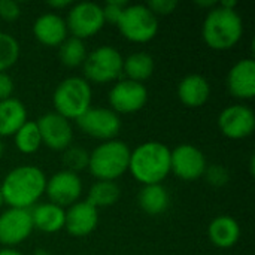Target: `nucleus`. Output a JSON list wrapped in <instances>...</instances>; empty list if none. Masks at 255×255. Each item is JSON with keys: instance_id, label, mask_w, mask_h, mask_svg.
<instances>
[{"instance_id": "31", "label": "nucleus", "mask_w": 255, "mask_h": 255, "mask_svg": "<svg viewBox=\"0 0 255 255\" xmlns=\"http://www.w3.org/2000/svg\"><path fill=\"white\" fill-rule=\"evenodd\" d=\"M128 3L126 0H109L105 3V6H102L103 9V18H105V24L111 22L114 25H117V22L121 18V13L124 10V7Z\"/></svg>"}, {"instance_id": "10", "label": "nucleus", "mask_w": 255, "mask_h": 255, "mask_svg": "<svg viewBox=\"0 0 255 255\" xmlns=\"http://www.w3.org/2000/svg\"><path fill=\"white\" fill-rule=\"evenodd\" d=\"M205 154L190 143H182L170 151V172L182 181H196L203 176L206 170Z\"/></svg>"}, {"instance_id": "28", "label": "nucleus", "mask_w": 255, "mask_h": 255, "mask_svg": "<svg viewBox=\"0 0 255 255\" xmlns=\"http://www.w3.org/2000/svg\"><path fill=\"white\" fill-rule=\"evenodd\" d=\"M19 58L18 40L4 31H0V72L10 69Z\"/></svg>"}, {"instance_id": "20", "label": "nucleus", "mask_w": 255, "mask_h": 255, "mask_svg": "<svg viewBox=\"0 0 255 255\" xmlns=\"http://www.w3.org/2000/svg\"><path fill=\"white\" fill-rule=\"evenodd\" d=\"M30 215L33 229L40 230L43 233H57L64 229L66 211L51 202L36 205L30 211Z\"/></svg>"}, {"instance_id": "33", "label": "nucleus", "mask_w": 255, "mask_h": 255, "mask_svg": "<svg viewBox=\"0 0 255 255\" xmlns=\"http://www.w3.org/2000/svg\"><path fill=\"white\" fill-rule=\"evenodd\" d=\"M21 15V7L15 0H0V18L4 21H15Z\"/></svg>"}, {"instance_id": "30", "label": "nucleus", "mask_w": 255, "mask_h": 255, "mask_svg": "<svg viewBox=\"0 0 255 255\" xmlns=\"http://www.w3.org/2000/svg\"><path fill=\"white\" fill-rule=\"evenodd\" d=\"M203 176H205L206 182H209L212 187H224L230 179L229 170L224 166H220V164L208 166Z\"/></svg>"}, {"instance_id": "15", "label": "nucleus", "mask_w": 255, "mask_h": 255, "mask_svg": "<svg viewBox=\"0 0 255 255\" xmlns=\"http://www.w3.org/2000/svg\"><path fill=\"white\" fill-rule=\"evenodd\" d=\"M218 127L229 139H245L255 128L254 111L247 105L227 106L218 117Z\"/></svg>"}, {"instance_id": "34", "label": "nucleus", "mask_w": 255, "mask_h": 255, "mask_svg": "<svg viewBox=\"0 0 255 255\" xmlns=\"http://www.w3.org/2000/svg\"><path fill=\"white\" fill-rule=\"evenodd\" d=\"M13 79L6 72H0V102L10 99L13 94Z\"/></svg>"}, {"instance_id": "13", "label": "nucleus", "mask_w": 255, "mask_h": 255, "mask_svg": "<svg viewBox=\"0 0 255 255\" xmlns=\"http://www.w3.org/2000/svg\"><path fill=\"white\" fill-rule=\"evenodd\" d=\"M42 143L54 151H64L73 140V128L70 121L57 112H48L37 121Z\"/></svg>"}, {"instance_id": "37", "label": "nucleus", "mask_w": 255, "mask_h": 255, "mask_svg": "<svg viewBox=\"0 0 255 255\" xmlns=\"http://www.w3.org/2000/svg\"><path fill=\"white\" fill-rule=\"evenodd\" d=\"M0 255H22L21 253H18L16 250L13 248H3L0 250Z\"/></svg>"}, {"instance_id": "14", "label": "nucleus", "mask_w": 255, "mask_h": 255, "mask_svg": "<svg viewBox=\"0 0 255 255\" xmlns=\"http://www.w3.org/2000/svg\"><path fill=\"white\" fill-rule=\"evenodd\" d=\"M45 193L51 203L60 208H69L78 202L82 194V181L78 173L69 170H60L46 179Z\"/></svg>"}, {"instance_id": "18", "label": "nucleus", "mask_w": 255, "mask_h": 255, "mask_svg": "<svg viewBox=\"0 0 255 255\" xmlns=\"http://www.w3.org/2000/svg\"><path fill=\"white\" fill-rule=\"evenodd\" d=\"M66 21L58 13H43L36 18L33 24V34L37 42L45 46H60L67 36Z\"/></svg>"}, {"instance_id": "6", "label": "nucleus", "mask_w": 255, "mask_h": 255, "mask_svg": "<svg viewBox=\"0 0 255 255\" xmlns=\"http://www.w3.org/2000/svg\"><path fill=\"white\" fill-rule=\"evenodd\" d=\"M124 58L121 52L109 45H103L87 54L82 64L84 79L94 84H109L121 78Z\"/></svg>"}, {"instance_id": "8", "label": "nucleus", "mask_w": 255, "mask_h": 255, "mask_svg": "<svg viewBox=\"0 0 255 255\" xmlns=\"http://www.w3.org/2000/svg\"><path fill=\"white\" fill-rule=\"evenodd\" d=\"M66 25L67 31H70L73 37H78L81 40L91 37L105 25L103 9L94 1L75 3L67 13Z\"/></svg>"}, {"instance_id": "1", "label": "nucleus", "mask_w": 255, "mask_h": 255, "mask_svg": "<svg viewBox=\"0 0 255 255\" xmlns=\"http://www.w3.org/2000/svg\"><path fill=\"white\" fill-rule=\"evenodd\" d=\"M46 176L31 164H24L12 169L3 179L0 191L3 202L9 208L30 209L45 193Z\"/></svg>"}, {"instance_id": "7", "label": "nucleus", "mask_w": 255, "mask_h": 255, "mask_svg": "<svg viewBox=\"0 0 255 255\" xmlns=\"http://www.w3.org/2000/svg\"><path fill=\"white\" fill-rule=\"evenodd\" d=\"M117 27L127 40L146 43L158 33V18L146 4H127L117 22Z\"/></svg>"}, {"instance_id": "25", "label": "nucleus", "mask_w": 255, "mask_h": 255, "mask_svg": "<svg viewBox=\"0 0 255 255\" xmlns=\"http://www.w3.org/2000/svg\"><path fill=\"white\" fill-rule=\"evenodd\" d=\"M120 187L115 181H97L88 191L87 202L93 205L96 209L112 206L120 199Z\"/></svg>"}, {"instance_id": "32", "label": "nucleus", "mask_w": 255, "mask_h": 255, "mask_svg": "<svg viewBox=\"0 0 255 255\" xmlns=\"http://www.w3.org/2000/svg\"><path fill=\"white\" fill-rule=\"evenodd\" d=\"M148 9L158 18V15H170L176 10L178 1L176 0H151L146 3Z\"/></svg>"}, {"instance_id": "12", "label": "nucleus", "mask_w": 255, "mask_h": 255, "mask_svg": "<svg viewBox=\"0 0 255 255\" xmlns=\"http://www.w3.org/2000/svg\"><path fill=\"white\" fill-rule=\"evenodd\" d=\"M33 230L30 209L9 208L0 215V244L6 248L22 244Z\"/></svg>"}, {"instance_id": "21", "label": "nucleus", "mask_w": 255, "mask_h": 255, "mask_svg": "<svg viewBox=\"0 0 255 255\" xmlns=\"http://www.w3.org/2000/svg\"><path fill=\"white\" fill-rule=\"evenodd\" d=\"M208 236L217 248H232L241 238V227L235 218L229 215H220L209 224Z\"/></svg>"}, {"instance_id": "2", "label": "nucleus", "mask_w": 255, "mask_h": 255, "mask_svg": "<svg viewBox=\"0 0 255 255\" xmlns=\"http://www.w3.org/2000/svg\"><path fill=\"white\" fill-rule=\"evenodd\" d=\"M128 172L143 185L161 184L170 173V148L155 140L140 143L130 152Z\"/></svg>"}, {"instance_id": "5", "label": "nucleus", "mask_w": 255, "mask_h": 255, "mask_svg": "<svg viewBox=\"0 0 255 255\" xmlns=\"http://www.w3.org/2000/svg\"><path fill=\"white\" fill-rule=\"evenodd\" d=\"M91 85L81 76H69L57 85L52 103L55 112L66 120H78L91 108Z\"/></svg>"}, {"instance_id": "17", "label": "nucleus", "mask_w": 255, "mask_h": 255, "mask_svg": "<svg viewBox=\"0 0 255 255\" xmlns=\"http://www.w3.org/2000/svg\"><path fill=\"white\" fill-rule=\"evenodd\" d=\"M227 90L241 100H250L255 96V61L253 58L239 60L227 75Z\"/></svg>"}, {"instance_id": "22", "label": "nucleus", "mask_w": 255, "mask_h": 255, "mask_svg": "<svg viewBox=\"0 0 255 255\" xmlns=\"http://www.w3.org/2000/svg\"><path fill=\"white\" fill-rule=\"evenodd\" d=\"M27 121V109L15 97L0 102V137L13 136Z\"/></svg>"}, {"instance_id": "26", "label": "nucleus", "mask_w": 255, "mask_h": 255, "mask_svg": "<svg viewBox=\"0 0 255 255\" xmlns=\"http://www.w3.org/2000/svg\"><path fill=\"white\" fill-rule=\"evenodd\" d=\"M58 57L63 66L66 67H78L82 66L87 58V48L84 40L78 37H67L60 46H58Z\"/></svg>"}, {"instance_id": "24", "label": "nucleus", "mask_w": 255, "mask_h": 255, "mask_svg": "<svg viewBox=\"0 0 255 255\" xmlns=\"http://www.w3.org/2000/svg\"><path fill=\"white\" fill-rule=\"evenodd\" d=\"M123 73L127 79L143 84L154 73V58L148 52H133L124 60Z\"/></svg>"}, {"instance_id": "16", "label": "nucleus", "mask_w": 255, "mask_h": 255, "mask_svg": "<svg viewBox=\"0 0 255 255\" xmlns=\"http://www.w3.org/2000/svg\"><path fill=\"white\" fill-rule=\"evenodd\" d=\"M99 224V209L87 200L76 202L66 211L64 229L73 238H84L91 235Z\"/></svg>"}, {"instance_id": "38", "label": "nucleus", "mask_w": 255, "mask_h": 255, "mask_svg": "<svg viewBox=\"0 0 255 255\" xmlns=\"http://www.w3.org/2000/svg\"><path fill=\"white\" fill-rule=\"evenodd\" d=\"M3 152H4V143H3L1 139H0V158H1V155H3Z\"/></svg>"}, {"instance_id": "19", "label": "nucleus", "mask_w": 255, "mask_h": 255, "mask_svg": "<svg viewBox=\"0 0 255 255\" xmlns=\"http://www.w3.org/2000/svg\"><path fill=\"white\" fill-rule=\"evenodd\" d=\"M211 96V85L202 75L191 73L181 79L178 84V97L188 108L203 106Z\"/></svg>"}, {"instance_id": "36", "label": "nucleus", "mask_w": 255, "mask_h": 255, "mask_svg": "<svg viewBox=\"0 0 255 255\" xmlns=\"http://www.w3.org/2000/svg\"><path fill=\"white\" fill-rule=\"evenodd\" d=\"M196 4L203 6V7H209V10H211V9H212V7H215L218 3H217V1H214V0H211V1H196Z\"/></svg>"}, {"instance_id": "39", "label": "nucleus", "mask_w": 255, "mask_h": 255, "mask_svg": "<svg viewBox=\"0 0 255 255\" xmlns=\"http://www.w3.org/2000/svg\"><path fill=\"white\" fill-rule=\"evenodd\" d=\"M3 203H4V202H3V196H1V191H0V208L3 206Z\"/></svg>"}, {"instance_id": "35", "label": "nucleus", "mask_w": 255, "mask_h": 255, "mask_svg": "<svg viewBox=\"0 0 255 255\" xmlns=\"http://www.w3.org/2000/svg\"><path fill=\"white\" fill-rule=\"evenodd\" d=\"M46 4H48L49 7H52V9H64V7H67V6H70L72 1H70V0H51V1H48Z\"/></svg>"}, {"instance_id": "4", "label": "nucleus", "mask_w": 255, "mask_h": 255, "mask_svg": "<svg viewBox=\"0 0 255 255\" xmlns=\"http://www.w3.org/2000/svg\"><path fill=\"white\" fill-rule=\"evenodd\" d=\"M130 152L123 140H106L90 152L88 169L97 181H115L128 170Z\"/></svg>"}, {"instance_id": "11", "label": "nucleus", "mask_w": 255, "mask_h": 255, "mask_svg": "<svg viewBox=\"0 0 255 255\" xmlns=\"http://www.w3.org/2000/svg\"><path fill=\"white\" fill-rule=\"evenodd\" d=\"M148 102V90L143 84L130 79L118 81L109 91L111 109L117 114H134Z\"/></svg>"}, {"instance_id": "23", "label": "nucleus", "mask_w": 255, "mask_h": 255, "mask_svg": "<svg viewBox=\"0 0 255 255\" xmlns=\"http://www.w3.org/2000/svg\"><path fill=\"white\" fill-rule=\"evenodd\" d=\"M137 202H139L140 209L146 215L157 217L167 211L170 199L163 184H152V185H143L140 188Z\"/></svg>"}, {"instance_id": "27", "label": "nucleus", "mask_w": 255, "mask_h": 255, "mask_svg": "<svg viewBox=\"0 0 255 255\" xmlns=\"http://www.w3.org/2000/svg\"><path fill=\"white\" fill-rule=\"evenodd\" d=\"M13 140H15V146L18 148L19 152H22V154L36 152L42 145V139H40V133H39L36 121L27 120L18 128V131L13 134Z\"/></svg>"}, {"instance_id": "9", "label": "nucleus", "mask_w": 255, "mask_h": 255, "mask_svg": "<svg viewBox=\"0 0 255 255\" xmlns=\"http://www.w3.org/2000/svg\"><path fill=\"white\" fill-rule=\"evenodd\" d=\"M76 124L85 134L103 142L115 139L121 130V120L111 108H90Z\"/></svg>"}, {"instance_id": "29", "label": "nucleus", "mask_w": 255, "mask_h": 255, "mask_svg": "<svg viewBox=\"0 0 255 255\" xmlns=\"http://www.w3.org/2000/svg\"><path fill=\"white\" fill-rule=\"evenodd\" d=\"M61 161L64 164V170L78 173L84 169L88 167V161H90V152L81 146H69L63 151L61 155Z\"/></svg>"}, {"instance_id": "3", "label": "nucleus", "mask_w": 255, "mask_h": 255, "mask_svg": "<svg viewBox=\"0 0 255 255\" xmlns=\"http://www.w3.org/2000/svg\"><path fill=\"white\" fill-rule=\"evenodd\" d=\"M244 34V22L236 9H227L220 4L208 10L202 25L205 43L215 51L232 49Z\"/></svg>"}]
</instances>
